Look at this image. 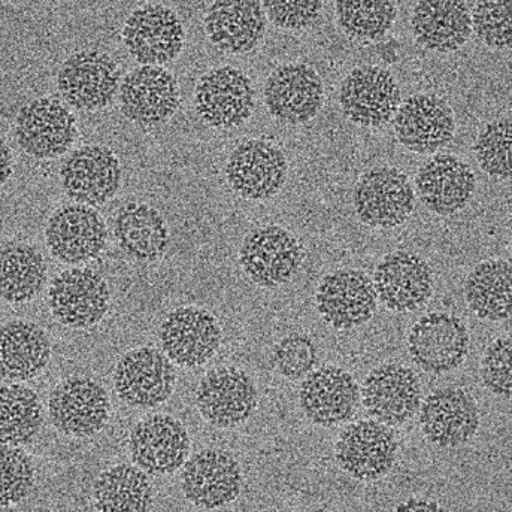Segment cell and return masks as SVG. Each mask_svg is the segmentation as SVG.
Returning a JSON list of instances; mask_svg holds the SVG:
<instances>
[{"mask_svg": "<svg viewBox=\"0 0 512 512\" xmlns=\"http://www.w3.org/2000/svg\"><path fill=\"white\" fill-rule=\"evenodd\" d=\"M47 263L32 245L8 242L0 247V301L24 304L41 293Z\"/></svg>", "mask_w": 512, "mask_h": 512, "instance_id": "d6a6232c", "label": "cell"}, {"mask_svg": "<svg viewBox=\"0 0 512 512\" xmlns=\"http://www.w3.org/2000/svg\"><path fill=\"white\" fill-rule=\"evenodd\" d=\"M401 101L398 81L380 66L353 69L339 92L342 112L360 127H381L390 123Z\"/></svg>", "mask_w": 512, "mask_h": 512, "instance_id": "7c38bea8", "label": "cell"}, {"mask_svg": "<svg viewBox=\"0 0 512 512\" xmlns=\"http://www.w3.org/2000/svg\"><path fill=\"white\" fill-rule=\"evenodd\" d=\"M177 372L169 357L154 347H139L121 357L114 372L118 398L139 410L165 404L175 390Z\"/></svg>", "mask_w": 512, "mask_h": 512, "instance_id": "7a4b0ae2", "label": "cell"}, {"mask_svg": "<svg viewBox=\"0 0 512 512\" xmlns=\"http://www.w3.org/2000/svg\"><path fill=\"white\" fill-rule=\"evenodd\" d=\"M512 126L510 118L486 124L477 141L474 151L478 165L490 177L510 180L512 174Z\"/></svg>", "mask_w": 512, "mask_h": 512, "instance_id": "74e56055", "label": "cell"}, {"mask_svg": "<svg viewBox=\"0 0 512 512\" xmlns=\"http://www.w3.org/2000/svg\"><path fill=\"white\" fill-rule=\"evenodd\" d=\"M129 445L132 462L151 477L175 474L190 456L189 432L168 414L138 421L130 433Z\"/></svg>", "mask_w": 512, "mask_h": 512, "instance_id": "9c48e42d", "label": "cell"}, {"mask_svg": "<svg viewBox=\"0 0 512 512\" xmlns=\"http://www.w3.org/2000/svg\"><path fill=\"white\" fill-rule=\"evenodd\" d=\"M336 21L354 41H378L392 29L398 9L395 0H336Z\"/></svg>", "mask_w": 512, "mask_h": 512, "instance_id": "8d00e7d4", "label": "cell"}, {"mask_svg": "<svg viewBox=\"0 0 512 512\" xmlns=\"http://www.w3.org/2000/svg\"><path fill=\"white\" fill-rule=\"evenodd\" d=\"M353 199L359 220L374 229L401 226L415 208L410 180L392 166H377L365 172L357 181Z\"/></svg>", "mask_w": 512, "mask_h": 512, "instance_id": "3957f363", "label": "cell"}, {"mask_svg": "<svg viewBox=\"0 0 512 512\" xmlns=\"http://www.w3.org/2000/svg\"><path fill=\"white\" fill-rule=\"evenodd\" d=\"M184 496L202 510H217L238 499L242 471L238 460L223 450L206 448L184 463Z\"/></svg>", "mask_w": 512, "mask_h": 512, "instance_id": "ffe728a7", "label": "cell"}, {"mask_svg": "<svg viewBox=\"0 0 512 512\" xmlns=\"http://www.w3.org/2000/svg\"><path fill=\"white\" fill-rule=\"evenodd\" d=\"M360 395L363 407L374 420L398 427L412 420L420 408V380L412 369L386 363L366 377Z\"/></svg>", "mask_w": 512, "mask_h": 512, "instance_id": "603a6c76", "label": "cell"}, {"mask_svg": "<svg viewBox=\"0 0 512 512\" xmlns=\"http://www.w3.org/2000/svg\"><path fill=\"white\" fill-rule=\"evenodd\" d=\"M120 80V69L108 54L83 50L65 60L57 75V87L72 108L96 111L114 101Z\"/></svg>", "mask_w": 512, "mask_h": 512, "instance_id": "8fae6325", "label": "cell"}, {"mask_svg": "<svg viewBox=\"0 0 512 512\" xmlns=\"http://www.w3.org/2000/svg\"><path fill=\"white\" fill-rule=\"evenodd\" d=\"M48 301L60 323L71 329H89L101 323L108 312L111 292L98 272L74 268L54 278Z\"/></svg>", "mask_w": 512, "mask_h": 512, "instance_id": "5bb4252c", "label": "cell"}, {"mask_svg": "<svg viewBox=\"0 0 512 512\" xmlns=\"http://www.w3.org/2000/svg\"><path fill=\"white\" fill-rule=\"evenodd\" d=\"M335 457L339 468L354 480L377 481L395 466L398 441L390 427L380 421H357L342 430Z\"/></svg>", "mask_w": 512, "mask_h": 512, "instance_id": "5b68a950", "label": "cell"}, {"mask_svg": "<svg viewBox=\"0 0 512 512\" xmlns=\"http://www.w3.org/2000/svg\"><path fill=\"white\" fill-rule=\"evenodd\" d=\"M205 32L224 53H250L265 36V9L259 0H215L205 15Z\"/></svg>", "mask_w": 512, "mask_h": 512, "instance_id": "f1b7e54d", "label": "cell"}, {"mask_svg": "<svg viewBox=\"0 0 512 512\" xmlns=\"http://www.w3.org/2000/svg\"><path fill=\"white\" fill-rule=\"evenodd\" d=\"M420 201L433 214L450 217L468 206L477 178L468 163L453 154L430 157L415 177Z\"/></svg>", "mask_w": 512, "mask_h": 512, "instance_id": "4316f807", "label": "cell"}, {"mask_svg": "<svg viewBox=\"0 0 512 512\" xmlns=\"http://www.w3.org/2000/svg\"><path fill=\"white\" fill-rule=\"evenodd\" d=\"M323 0H263V9L275 26L302 30L320 17Z\"/></svg>", "mask_w": 512, "mask_h": 512, "instance_id": "7bdbcfd3", "label": "cell"}, {"mask_svg": "<svg viewBox=\"0 0 512 512\" xmlns=\"http://www.w3.org/2000/svg\"><path fill=\"white\" fill-rule=\"evenodd\" d=\"M469 308L489 321H505L512 312V268L508 260H486L466 278Z\"/></svg>", "mask_w": 512, "mask_h": 512, "instance_id": "836d02e7", "label": "cell"}, {"mask_svg": "<svg viewBox=\"0 0 512 512\" xmlns=\"http://www.w3.org/2000/svg\"><path fill=\"white\" fill-rule=\"evenodd\" d=\"M259 402L253 378L233 366L209 371L196 390L202 418L218 429H232L250 420Z\"/></svg>", "mask_w": 512, "mask_h": 512, "instance_id": "ba28073f", "label": "cell"}, {"mask_svg": "<svg viewBox=\"0 0 512 512\" xmlns=\"http://www.w3.org/2000/svg\"><path fill=\"white\" fill-rule=\"evenodd\" d=\"M184 39L186 32L180 17L156 3L135 9L124 24V45L142 66L174 62L183 51Z\"/></svg>", "mask_w": 512, "mask_h": 512, "instance_id": "52a82bcc", "label": "cell"}, {"mask_svg": "<svg viewBox=\"0 0 512 512\" xmlns=\"http://www.w3.org/2000/svg\"><path fill=\"white\" fill-rule=\"evenodd\" d=\"M317 362V347L309 336L302 333L284 336L272 350V363L278 374L287 380H301L315 368Z\"/></svg>", "mask_w": 512, "mask_h": 512, "instance_id": "60d3db41", "label": "cell"}, {"mask_svg": "<svg viewBox=\"0 0 512 512\" xmlns=\"http://www.w3.org/2000/svg\"><path fill=\"white\" fill-rule=\"evenodd\" d=\"M378 301L393 312H412L427 304L433 293L429 263L411 251H393L378 262L374 272Z\"/></svg>", "mask_w": 512, "mask_h": 512, "instance_id": "44dd1931", "label": "cell"}, {"mask_svg": "<svg viewBox=\"0 0 512 512\" xmlns=\"http://www.w3.org/2000/svg\"><path fill=\"white\" fill-rule=\"evenodd\" d=\"M305 259L304 245L281 226L251 230L239 248V263L247 277L263 289L289 283Z\"/></svg>", "mask_w": 512, "mask_h": 512, "instance_id": "6da1fadb", "label": "cell"}, {"mask_svg": "<svg viewBox=\"0 0 512 512\" xmlns=\"http://www.w3.org/2000/svg\"><path fill=\"white\" fill-rule=\"evenodd\" d=\"M35 484V466L26 451L0 444V507L20 504Z\"/></svg>", "mask_w": 512, "mask_h": 512, "instance_id": "f35d334b", "label": "cell"}, {"mask_svg": "<svg viewBox=\"0 0 512 512\" xmlns=\"http://www.w3.org/2000/svg\"><path fill=\"white\" fill-rule=\"evenodd\" d=\"M160 344L171 362L183 368L205 365L220 350L223 330L205 309H175L160 326Z\"/></svg>", "mask_w": 512, "mask_h": 512, "instance_id": "2e32d148", "label": "cell"}, {"mask_svg": "<svg viewBox=\"0 0 512 512\" xmlns=\"http://www.w3.org/2000/svg\"><path fill=\"white\" fill-rule=\"evenodd\" d=\"M120 162L109 148L87 145L66 157L60 180L68 198L77 204L101 206L111 201L121 186Z\"/></svg>", "mask_w": 512, "mask_h": 512, "instance_id": "d6986e66", "label": "cell"}, {"mask_svg": "<svg viewBox=\"0 0 512 512\" xmlns=\"http://www.w3.org/2000/svg\"><path fill=\"white\" fill-rule=\"evenodd\" d=\"M315 301L323 320L338 330L363 326L378 308L374 283L357 269H339L326 275L318 286Z\"/></svg>", "mask_w": 512, "mask_h": 512, "instance_id": "e0dca14e", "label": "cell"}, {"mask_svg": "<svg viewBox=\"0 0 512 512\" xmlns=\"http://www.w3.org/2000/svg\"><path fill=\"white\" fill-rule=\"evenodd\" d=\"M415 41L435 53H453L472 35L471 11L465 0H420L411 18Z\"/></svg>", "mask_w": 512, "mask_h": 512, "instance_id": "f546056e", "label": "cell"}, {"mask_svg": "<svg viewBox=\"0 0 512 512\" xmlns=\"http://www.w3.org/2000/svg\"><path fill=\"white\" fill-rule=\"evenodd\" d=\"M51 254L66 265H80L96 259L105 250L108 229L92 206L65 205L57 209L45 229Z\"/></svg>", "mask_w": 512, "mask_h": 512, "instance_id": "9a60e30c", "label": "cell"}, {"mask_svg": "<svg viewBox=\"0 0 512 512\" xmlns=\"http://www.w3.org/2000/svg\"><path fill=\"white\" fill-rule=\"evenodd\" d=\"M114 235L121 250L138 262H157L171 244L168 224L156 208L130 202L118 211Z\"/></svg>", "mask_w": 512, "mask_h": 512, "instance_id": "1f68e13d", "label": "cell"}, {"mask_svg": "<svg viewBox=\"0 0 512 512\" xmlns=\"http://www.w3.org/2000/svg\"><path fill=\"white\" fill-rule=\"evenodd\" d=\"M399 144L415 154L447 147L456 132L451 106L436 95H414L399 105L393 121Z\"/></svg>", "mask_w": 512, "mask_h": 512, "instance_id": "d4e9b609", "label": "cell"}, {"mask_svg": "<svg viewBox=\"0 0 512 512\" xmlns=\"http://www.w3.org/2000/svg\"><path fill=\"white\" fill-rule=\"evenodd\" d=\"M512 0H477L471 12L472 32L487 47L507 50L512 44Z\"/></svg>", "mask_w": 512, "mask_h": 512, "instance_id": "ab89813d", "label": "cell"}, {"mask_svg": "<svg viewBox=\"0 0 512 512\" xmlns=\"http://www.w3.org/2000/svg\"><path fill=\"white\" fill-rule=\"evenodd\" d=\"M323 99V81L307 63H284L266 81V108L281 123H308L320 112Z\"/></svg>", "mask_w": 512, "mask_h": 512, "instance_id": "484cf974", "label": "cell"}, {"mask_svg": "<svg viewBox=\"0 0 512 512\" xmlns=\"http://www.w3.org/2000/svg\"><path fill=\"white\" fill-rule=\"evenodd\" d=\"M12 175V153L6 142L0 138V187L9 180Z\"/></svg>", "mask_w": 512, "mask_h": 512, "instance_id": "ee69618b", "label": "cell"}, {"mask_svg": "<svg viewBox=\"0 0 512 512\" xmlns=\"http://www.w3.org/2000/svg\"><path fill=\"white\" fill-rule=\"evenodd\" d=\"M412 362L429 374L454 371L469 353V332L456 315L432 312L415 321L408 335Z\"/></svg>", "mask_w": 512, "mask_h": 512, "instance_id": "277c9868", "label": "cell"}, {"mask_svg": "<svg viewBox=\"0 0 512 512\" xmlns=\"http://www.w3.org/2000/svg\"><path fill=\"white\" fill-rule=\"evenodd\" d=\"M41 426L42 405L32 389L21 384L0 387V444H30Z\"/></svg>", "mask_w": 512, "mask_h": 512, "instance_id": "d590c367", "label": "cell"}, {"mask_svg": "<svg viewBox=\"0 0 512 512\" xmlns=\"http://www.w3.org/2000/svg\"><path fill=\"white\" fill-rule=\"evenodd\" d=\"M108 393L98 381L71 377L57 384L48 399L51 423L59 432L74 438H89L108 423Z\"/></svg>", "mask_w": 512, "mask_h": 512, "instance_id": "4fadbf2b", "label": "cell"}, {"mask_svg": "<svg viewBox=\"0 0 512 512\" xmlns=\"http://www.w3.org/2000/svg\"><path fill=\"white\" fill-rule=\"evenodd\" d=\"M50 357V338L38 324L15 320L0 327V377L33 380L47 368Z\"/></svg>", "mask_w": 512, "mask_h": 512, "instance_id": "4dcf8cb0", "label": "cell"}, {"mask_svg": "<svg viewBox=\"0 0 512 512\" xmlns=\"http://www.w3.org/2000/svg\"><path fill=\"white\" fill-rule=\"evenodd\" d=\"M180 87L162 66H141L124 77L120 106L124 117L139 126H160L180 108Z\"/></svg>", "mask_w": 512, "mask_h": 512, "instance_id": "7402d4cb", "label": "cell"}, {"mask_svg": "<svg viewBox=\"0 0 512 512\" xmlns=\"http://www.w3.org/2000/svg\"><path fill=\"white\" fill-rule=\"evenodd\" d=\"M511 353V336H501L489 345L481 363L484 387L493 395L507 399L512 393Z\"/></svg>", "mask_w": 512, "mask_h": 512, "instance_id": "b9f144b4", "label": "cell"}, {"mask_svg": "<svg viewBox=\"0 0 512 512\" xmlns=\"http://www.w3.org/2000/svg\"><path fill=\"white\" fill-rule=\"evenodd\" d=\"M420 426L430 444L457 448L468 444L480 427L477 402L466 390L444 387L427 396L420 408Z\"/></svg>", "mask_w": 512, "mask_h": 512, "instance_id": "cb8c5ba5", "label": "cell"}, {"mask_svg": "<svg viewBox=\"0 0 512 512\" xmlns=\"http://www.w3.org/2000/svg\"><path fill=\"white\" fill-rule=\"evenodd\" d=\"M77 138V120L53 98L33 99L18 111L15 139L24 153L39 160L63 156Z\"/></svg>", "mask_w": 512, "mask_h": 512, "instance_id": "8992f818", "label": "cell"}, {"mask_svg": "<svg viewBox=\"0 0 512 512\" xmlns=\"http://www.w3.org/2000/svg\"><path fill=\"white\" fill-rule=\"evenodd\" d=\"M195 105L208 126L230 129L242 126L254 111V87L250 78L232 66L212 69L199 81Z\"/></svg>", "mask_w": 512, "mask_h": 512, "instance_id": "ac0fdd59", "label": "cell"}, {"mask_svg": "<svg viewBox=\"0 0 512 512\" xmlns=\"http://www.w3.org/2000/svg\"><path fill=\"white\" fill-rule=\"evenodd\" d=\"M45 2H59V0H45Z\"/></svg>", "mask_w": 512, "mask_h": 512, "instance_id": "bcb514c9", "label": "cell"}, {"mask_svg": "<svg viewBox=\"0 0 512 512\" xmlns=\"http://www.w3.org/2000/svg\"><path fill=\"white\" fill-rule=\"evenodd\" d=\"M418 511V510H427V511H435L439 510L438 505L436 504H427V502H418V501H410L402 504L401 507H398V511Z\"/></svg>", "mask_w": 512, "mask_h": 512, "instance_id": "f6af8a7d", "label": "cell"}, {"mask_svg": "<svg viewBox=\"0 0 512 512\" xmlns=\"http://www.w3.org/2000/svg\"><path fill=\"white\" fill-rule=\"evenodd\" d=\"M93 499L98 511H132L150 510L153 504V486L138 466H109L96 478L93 486Z\"/></svg>", "mask_w": 512, "mask_h": 512, "instance_id": "e575fe53", "label": "cell"}, {"mask_svg": "<svg viewBox=\"0 0 512 512\" xmlns=\"http://www.w3.org/2000/svg\"><path fill=\"white\" fill-rule=\"evenodd\" d=\"M286 156L277 145L262 139L242 142L226 165L230 189L247 201H268L281 192L287 180Z\"/></svg>", "mask_w": 512, "mask_h": 512, "instance_id": "30bf717a", "label": "cell"}, {"mask_svg": "<svg viewBox=\"0 0 512 512\" xmlns=\"http://www.w3.org/2000/svg\"><path fill=\"white\" fill-rule=\"evenodd\" d=\"M299 404L308 420L317 426H339L359 408V384L345 369L323 366L309 372L301 384Z\"/></svg>", "mask_w": 512, "mask_h": 512, "instance_id": "83f0119b", "label": "cell"}]
</instances>
